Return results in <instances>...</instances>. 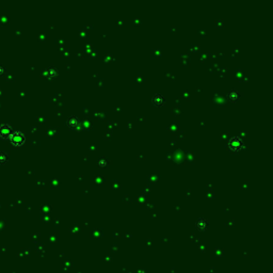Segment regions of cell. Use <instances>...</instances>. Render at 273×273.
Instances as JSON below:
<instances>
[{"mask_svg": "<svg viewBox=\"0 0 273 273\" xmlns=\"http://www.w3.org/2000/svg\"><path fill=\"white\" fill-rule=\"evenodd\" d=\"M9 131H10V128H9V126H2L1 128H0V135L1 136H5L9 133Z\"/></svg>", "mask_w": 273, "mask_h": 273, "instance_id": "2", "label": "cell"}, {"mask_svg": "<svg viewBox=\"0 0 273 273\" xmlns=\"http://www.w3.org/2000/svg\"><path fill=\"white\" fill-rule=\"evenodd\" d=\"M24 135L19 131H15L14 133L12 135V142L15 143V144H20L21 142L24 141Z\"/></svg>", "mask_w": 273, "mask_h": 273, "instance_id": "1", "label": "cell"}]
</instances>
